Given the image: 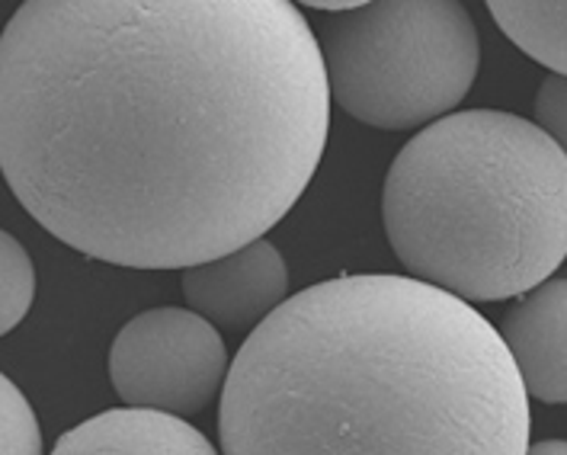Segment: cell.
I'll use <instances>...</instances> for the list:
<instances>
[{
  "mask_svg": "<svg viewBox=\"0 0 567 455\" xmlns=\"http://www.w3.org/2000/svg\"><path fill=\"white\" fill-rule=\"evenodd\" d=\"M35 299V267L27 247L0 228V337L10 334Z\"/></svg>",
  "mask_w": 567,
  "mask_h": 455,
  "instance_id": "cell-10",
  "label": "cell"
},
{
  "mask_svg": "<svg viewBox=\"0 0 567 455\" xmlns=\"http://www.w3.org/2000/svg\"><path fill=\"white\" fill-rule=\"evenodd\" d=\"M501 337L526 395L567 404V279H548L513 304Z\"/></svg>",
  "mask_w": 567,
  "mask_h": 455,
  "instance_id": "cell-7",
  "label": "cell"
},
{
  "mask_svg": "<svg viewBox=\"0 0 567 455\" xmlns=\"http://www.w3.org/2000/svg\"><path fill=\"white\" fill-rule=\"evenodd\" d=\"M382 221L401 267L462 302H504L567 260V154L536 122L465 110L391 161Z\"/></svg>",
  "mask_w": 567,
  "mask_h": 455,
  "instance_id": "cell-3",
  "label": "cell"
},
{
  "mask_svg": "<svg viewBox=\"0 0 567 455\" xmlns=\"http://www.w3.org/2000/svg\"><path fill=\"white\" fill-rule=\"evenodd\" d=\"M0 455H42V430L30 397L0 372Z\"/></svg>",
  "mask_w": 567,
  "mask_h": 455,
  "instance_id": "cell-11",
  "label": "cell"
},
{
  "mask_svg": "<svg viewBox=\"0 0 567 455\" xmlns=\"http://www.w3.org/2000/svg\"><path fill=\"white\" fill-rule=\"evenodd\" d=\"M52 455H221L183 417L116 407L71 426Z\"/></svg>",
  "mask_w": 567,
  "mask_h": 455,
  "instance_id": "cell-8",
  "label": "cell"
},
{
  "mask_svg": "<svg viewBox=\"0 0 567 455\" xmlns=\"http://www.w3.org/2000/svg\"><path fill=\"white\" fill-rule=\"evenodd\" d=\"M221 455H526L529 395L501 331L411 276L286 299L244 340Z\"/></svg>",
  "mask_w": 567,
  "mask_h": 455,
  "instance_id": "cell-2",
  "label": "cell"
},
{
  "mask_svg": "<svg viewBox=\"0 0 567 455\" xmlns=\"http://www.w3.org/2000/svg\"><path fill=\"white\" fill-rule=\"evenodd\" d=\"M330 100L372 128L446 120L478 77L475 20L455 0H379L328 17L318 32Z\"/></svg>",
  "mask_w": 567,
  "mask_h": 455,
  "instance_id": "cell-4",
  "label": "cell"
},
{
  "mask_svg": "<svg viewBox=\"0 0 567 455\" xmlns=\"http://www.w3.org/2000/svg\"><path fill=\"white\" fill-rule=\"evenodd\" d=\"M225 340L186 308H151L122 328L110 350V379L128 407L189 417L228 382Z\"/></svg>",
  "mask_w": 567,
  "mask_h": 455,
  "instance_id": "cell-5",
  "label": "cell"
},
{
  "mask_svg": "<svg viewBox=\"0 0 567 455\" xmlns=\"http://www.w3.org/2000/svg\"><path fill=\"white\" fill-rule=\"evenodd\" d=\"M526 455H567V440H542L536 446H529Z\"/></svg>",
  "mask_w": 567,
  "mask_h": 455,
  "instance_id": "cell-13",
  "label": "cell"
},
{
  "mask_svg": "<svg viewBox=\"0 0 567 455\" xmlns=\"http://www.w3.org/2000/svg\"><path fill=\"white\" fill-rule=\"evenodd\" d=\"M536 125L567 154V77L548 74L536 93Z\"/></svg>",
  "mask_w": 567,
  "mask_h": 455,
  "instance_id": "cell-12",
  "label": "cell"
},
{
  "mask_svg": "<svg viewBox=\"0 0 567 455\" xmlns=\"http://www.w3.org/2000/svg\"><path fill=\"white\" fill-rule=\"evenodd\" d=\"M487 10L516 49L567 77V0H491Z\"/></svg>",
  "mask_w": 567,
  "mask_h": 455,
  "instance_id": "cell-9",
  "label": "cell"
},
{
  "mask_svg": "<svg viewBox=\"0 0 567 455\" xmlns=\"http://www.w3.org/2000/svg\"><path fill=\"white\" fill-rule=\"evenodd\" d=\"M330 132L289 0H30L0 32V174L78 254L189 270L260 241Z\"/></svg>",
  "mask_w": 567,
  "mask_h": 455,
  "instance_id": "cell-1",
  "label": "cell"
},
{
  "mask_svg": "<svg viewBox=\"0 0 567 455\" xmlns=\"http://www.w3.org/2000/svg\"><path fill=\"white\" fill-rule=\"evenodd\" d=\"M183 299L189 311L228 331L260 328L289 299V270L282 254L267 241L183 270Z\"/></svg>",
  "mask_w": 567,
  "mask_h": 455,
  "instance_id": "cell-6",
  "label": "cell"
}]
</instances>
